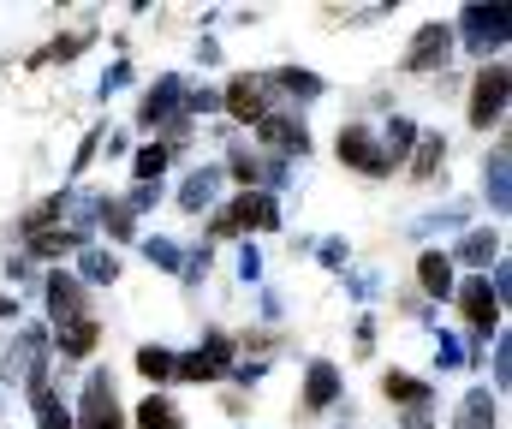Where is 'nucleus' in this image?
Returning a JSON list of instances; mask_svg holds the SVG:
<instances>
[{
	"mask_svg": "<svg viewBox=\"0 0 512 429\" xmlns=\"http://www.w3.org/2000/svg\"><path fill=\"white\" fill-rule=\"evenodd\" d=\"M501 108H507V66L495 60V66H483V78L471 90V126L489 132V120H501Z\"/></svg>",
	"mask_w": 512,
	"mask_h": 429,
	"instance_id": "obj_1",
	"label": "nucleus"
},
{
	"mask_svg": "<svg viewBox=\"0 0 512 429\" xmlns=\"http://www.w3.org/2000/svg\"><path fill=\"white\" fill-rule=\"evenodd\" d=\"M72 424H78V429H126L120 406H114V388H108V376H90V388H84V412H78Z\"/></svg>",
	"mask_w": 512,
	"mask_h": 429,
	"instance_id": "obj_2",
	"label": "nucleus"
},
{
	"mask_svg": "<svg viewBox=\"0 0 512 429\" xmlns=\"http://www.w3.org/2000/svg\"><path fill=\"white\" fill-rule=\"evenodd\" d=\"M227 358H233V340H227V334H209V352L179 358V364H173V376H185V382H215V376L227 370Z\"/></svg>",
	"mask_w": 512,
	"mask_h": 429,
	"instance_id": "obj_3",
	"label": "nucleus"
},
{
	"mask_svg": "<svg viewBox=\"0 0 512 429\" xmlns=\"http://www.w3.org/2000/svg\"><path fill=\"white\" fill-rule=\"evenodd\" d=\"M447 54H453V30H447V24H423L417 42H411V54H405V72H429V66L447 60Z\"/></svg>",
	"mask_w": 512,
	"mask_h": 429,
	"instance_id": "obj_4",
	"label": "nucleus"
},
{
	"mask_svg": "<svg viewBox=\"0 0 512 429\" xmlns=\"http://www.w3.org/2000/svg\"><path fill=\"white\" fill-rule=\"evenodd\" d=\"M233 227H274V197H256V191H245V197H239V203L215 221V233H221V239H227Z\"/></svg>",
	"mask_w": 512,
	"mask_h": 429,
	"instance_id": "obj_5",
	"label": "nucleus"
},
{
	"mask_svg": "<svg viewBox=\"0 0 512 429\" xmlns=\"http://www.w3.org/2000/svg\"><path fill=\"white\" fill-rule=\"evenodd\" d=\"M340 161H352L358 173H387V155L376 149V138H370L364 126H346V132H340Z\"/></svg>",
	"mask_w": 512,
	"mask_h": 429,
	"instance_id": "obj_6",
	"label": "nucleus"
},
{
	"mask_svg": "<svg viewBox=\"0 0 512 429\" xmlns=\"http://www.w3.org/2000/svg\"><path fill=\"white\" fill-rule=\"evenodd\" d=\"M459 304H465V316H471L477 334H489V328L501 322V298L489 292V281H465L459 286Z\"/></svg>",
	"mask_w": 512,
	"mask_h": 429,
	"instance_id": "obj_7",
	"label": "nucleus"
},
{
	"mask_svg": "<svg viewBox=\"0 0 512 429\" xmlns=\"http://www.w3.org/2000/svg\"><path fill=\"white\" fill-rule=\"evenodd\" d=\"M221 102H227V114H233V120H262V114H268V102H262V78H251V72H245V78H233Z\"/></svg>",
	"mask_w": 512,
	"mask_h": 429,
	"instance_id": "obj_8",
	"label": "nucleus"
},
{
	"mask_svg": "<svg viewBox=\"0 0 512 429\" xmlns=\"http://www.w3.org/2000/svg\"><path fill=\"white\" fill-rule=\"evenodd\" d=\"M48 310L60 316V328L84 322V286L72 281V275H48Z\"/></svg>",
	"mask_w": 512,
	"mask_h": 429,
	"instance_id": "obj_9",
	"label": "nucleus"
},
{
	"mask_svg": "<svg viewBox=\"0 0 512 429\" xmlns=\"http://www.w3.org/2000/svg\"><path fill=\"white\" fill-rule=\"evenodd\" d=\"M262 138L274 143V149H286V155H304L310 149V132L298 120H280V114H262Z\"/></svg>",
	"mask_w": 512,
	"mask_h": 429,
	"instance_id": "obj_10",
	"label": "nucleus"
},
{
	"mask_svg": "<svg viewBox=\"0 0 512 429\" xmlns=\"http://www.w3.org/2000/svg\"><path fill=\"white\" fill-rule=\"evenodd\" d=\"M465 36H471V48H489V36L501 42V36H507V12H501V6H495V12L471 6V12H465Z\"/></svg>",
	"mask_w": 512,
	"mask_h": 429,
	"instance_id": "obj_11",
	"label": "nucleus"
},
{
	"mask_svg": "<svg viewBox=\"0 0 512 429\" xmlns=\"http://www.w3.org/2000/svg\"><path fill=\"white\" fill-rule=\"evenodd\" d=\"M72 245H78L72 227H30V251H36V257H66Z\"/></svg>",
	"mask_w": 512,
	"mask_h": 429,
	"instance_id": "obj_12",
	"label": "nucleus"
},
{
	"mask_svg": "<svg viewBox=\"0 0 512 429\" xmlns=\"http://www.w3.org/2000/svg\"><path fill=\"white\" fill-rule=\"evenodd\" d=\"M340 394V370L334 364H310V388H304V406H328Z\"/></svg>",
	"mask_w": 512,
	"mask_h": 429,
	"instance_id": "obj_13",
	"label": "nucleus"
},
{
	"mask_svg": "<svg viewBox=\"0 0 512 429\" xmlns=\"http://www.w3.org/2000/svg\"><path fill=\"white\" fill-rule=\"evenodd\" d=\"M30 400H36V418H42V429H78V424H72V412L54 400V388H42V376H36V394H30Z\"/></svg>",
	"mask_w": 512,
	"mask_h": 429,
	"instance_id": "obj_14",
	"label": "nucleus"
},
{
	"mask_svg": "<svg viewBox=\"0 0 512 429\" xmlns=\"http://www.w3.org/2000/svg\"><path fill=\"white\" fill-rule=\"evenodd\" d=\"M137 424H143V429H185V418H179V406H173V400H155V394H149V400L137 406Z\"/></svg>",
	"mask_w": 512,
	"mask_h": 429,
	"instance_id": "obj_15",
	"label": "nucleus"
},
{
	"mask_svg": "<svg viewBox=\"0 0 512 429\" xmlns=\"http://www.w3.org/2000/svg\"><path fill=\"white\" fill-rule=\"evenodd\" d=\"M382 394L387 400H405V406H423V400H429V382H417V376H405V370H387Z\"/></svg>",
	"mask_w": 512,
	"mask_h": 429,
	"instance_id": "obj_16",
	"label": "nucleus"
},
{
	"mask_svg": "<svg viewBox=\"0 0 512 429\" xmlns=\"http://www.w3.org/2000/svg\"><path fill=\"white\" fill-rule=\"evenodd\" d=\"M417 275H423V292H435V298H447V292H453V263H447V257H435V251L417 263Z\"/></svg>",
	"mask_w": 512,
	"mask_h": 429,
	"instance_id": "obj_17",
	"label": "nucleus"
},
{
	"mask_svg": "<svg viewBox=\"0 0 512 429\" xmlns=\"http://www.w3.org/2000/svg\"><path fill=\"white\" fill-rule=\"evenodd\" d=\"M96 334H102V328H96L90 316H84V322H66V328H60V352L84 358V352H96Z\"/></svg>",
	"mask_w": 512,
	"mask_h": 429,
	"instance_id": "obj_18",
	"label": "nucleus"
},
{
	"mask_svg": "<svg viewBox=\"0 0 512 429\" xmlns=\"http://www.w3.org/2000/svg\"><path fill=\"white\" fill-rule=\"evenodd\" d=\"M459 429H495V400H489L483 388L465 400V412H459Z\"/></svg>",
	"mask_w": 512,
	"mask_h": 429,
	"instance_id": "obj_19",
	"label": "nucleus"
},
{
	"mask_svg": "<svg viewBox=\"0 0 512 429\" xmlns=\"http://www.w3.org/2000/svg\"><path fill=\"white\" fill-rule=\"evenodd\" d=\"M215 185H221V173H191V179H185V197H179V203H185V209H203V203L215 197Z\"/></svg>",
	"mask_w": 512,
	"mask_h": 429,
	"instance_id": "obj_20",
	"label": "nucleus"
},
{
	"mask_svg": "<svg viewBox=\"0 0 512 429\" xmlns=\"http://www.w3.org/2000/svg\"><path fill=\"white\" fill-rule=\"evenodd\" d=\"M137 370H143L149 382H167V376H173V352H161V346H143V352H137Z\"/></svg>",
	"mask_w": 512,
	"mask_h": 429,
	"instance_id": "obj_21",
	"label": "nucleus"
},
{
	"mask_svg": "<svg viewBox=\"0 0 512 429\" xmlns=\"http://www.w3.org/2000/svg\"><path fill=\"white\" fill-rule=\"evenodd\" d=\"M423 149H417V161H411V173H417V179H429V173H435V161H441V132H423Z\"/></svg>",
	"mask_w": 512,
	"mask_h": 429,
	"instance_id": "obj_22",
	"label": "nucleus"
},
{
	"mask_svg": "<svg viewBox=\"0 0 512 429\" xmlns=\"http://www.w3.org/2000/svg\"><path fill=\"white\" fill-rule=\"evenodd\" d=\"M459 257H465V263H471V269H483V263H489V257H495V233H471V239H465V245H459Z\"/></svg>",
	"mask_w": 512,
	"mask_h": 429,
	"instance_id": "obj_23",
	"label": "nucleus"
},
{
	"mask_svg": "<svg viewBox=\"0 0 512 429\" xmlns=\"http://www.w3.org/2000/svg\"><path fill=\"white\" fill-rule=\"evenodd\" d=\"M405 149H411V120H393V126H387V167H393V161H399V155H405Z\"/></svg>",
	"mask_w": 512,
	"mask_h": 429,
	"instance_id": "obj_24",
	"label": "nucleus"
},
{
	"mask_svg": "<svg viewBox=\"0 0 512 429\" xmlns=\"http://www.w3.org/2000/svg\"><path fill=\"white\" fill-rule=\"evenodd\" d=\"M84 275H90V281H114V275H120V263H114L108 251H84Z\"/></svg>",
	"mask_w": 512,
	"mask_h": 429,
	"instance_id": "obj_25",
	"label": "nucleus"
},
{
	"mask_svg": "<svg viewBox=\"0 0 512 429\" xmlns=\"http://www.w3.org/2000/svg\"><path fill=\"white\" fill-rule=\"evenodd\" d=\"M274 84H286V90H298V96H304V102H310V96H316V90H322V84H316V78H310V72H292V66H286V72H274Z\"/></svg>",
	"mask_w": 512,
	"mask_h": 429,
	"instance_id": "obj_26",
	"label": "nucleus"
},
{
	"mask_svg": "<svg viewBox=\"0 0 512 429\" xmlns=\"http://www.w3.org/2000/svg\"><path fill=\"white\" fill-rule=\"evenodd\" d=\"M161 167H167V149H143L137 155V179H161Z\"/></svg>",
	"mask_w": 512,
	"mask_h": 429,
	"instance_id": "obj_27",
	"label": "nucleus"
},
{
	"mask_svg": "<svg viewBox=\"0 0 512 429\" xmlns=\"http://www.w3.org/2000/svg\"><path fill=\"white\" fill-rule=\"evenodd\" d=\"M143 257H149V263H161V269H179V251H173V245H161V239H149V245H143Z\"/></svg>",
	"mask_w": 512,
	"mask_h": 429,
	"instance_id": "obj_28",
	"label": "nucleus"
},
{
	"mask_svg": "<svg viewBox=\"0 0 512 429\" xmlns=\"http://www.w3.org/2000/svg\"><path fill=\"white\" fill-rule=\"evenodd\" d=\"M405 429H429V418H423V412H411V418H405Z\"/></svg>",
	"mask_w": 512,
	"mask_h": 429,
	"instance_id": "obj_29",
	"label": "nucleus"
},
{
	"mask_svg": "<svg viewBox=\"0 0 512 429\" xmlns=\"http://www.w3.org/2000/svg\"><path fill=\"white\" fill-rule=\"evenodd\" d=\"M0 316H12V298H0Z\"/></svg>",
	"mask_w": 512,
	"mask_h": 429,
	"instance_id": "obj_30",
	"label": "nucleus"
}]
</instances>
